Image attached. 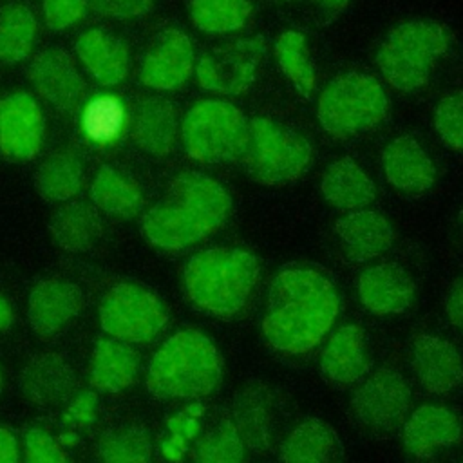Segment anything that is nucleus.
<instances>
[{"label":"nucleus","instance_id":"1","mask_svg":"<svg viewBox=\"0 0 463 463\" xmlns=\"http://www.w3.org/2000/svg\"><path fill=\"white\" fill-rule=\"evenodd\" d=\"M340 298L331 277L315 264L280 268L268 289L262 335L282 354H306L331 331Z\"/></svg>","mask_w":463,"mask_h":463},{"label":"nucleus","instance_id":"2","mask_svg":"<svg viewBox=\"0 0 463 463\" xmlns=\"http://www.w3.org/2000/svg\"><path fill=\"white\" fill-rule=\"evenodd\" d=\"M230 212L232 197L219 181L183 172L170 181L163 201L143 215L141 232L152 246L179 251L217 232Z\"/></svg>","mask_w":463,"mask_h":463},{"label":"nucleus","instance_id":"3","mask_svg":"<svg viewBox=\"0 0 463 463\" xmlns=\"http://www.w3.org/2000/svg\"><path fill=\"white\" fill-rule=\"evenodd\" d=\"M222 376V358L215 344L195 329H181L154 353L148 391L165 400H197L208 396Z\"/></svg>","mask_w":463,"mask_h":463},{"label":"nucleus","instance_id":"4","mask_svg":"<svg viewBox=\"0 0 463 463\" xmlns=\"http://www.w3.org/2000/svg\"><path fill=\"white\" fill-rule=\"evenodd\" d=\"M260 273L253 253L241 248H208L192 255L183 271L188 300L215 317H232L248 302Z\"/></svg>","mask_w":463,"mask_h":463},{"label":"nucleus","instance_id":"5","mask_svg":"<svg viewBox=\"0 0 463 463\" xmlns=\"http://www.w3.org/2000/svg\"><path fill=\"white\" fill-rule=\"evenodd\" d=\"M450 43L449 29L436 20H409L394 25L376 51L385 81L402 90L421 89Z\"/></svg>","mask_w":463,"mask_h":463},{"label":"nucleus","instance_id":"6","mask_svg":"<svg viewBox=\"0 0 463 463\" xmlns=\"http://www.w3.org/2000/svg\"><path fill=\"white\" fill-rule=\"evenodd\" d=\"M389 109V96L374 76L349 71L322 89L317 118L329 136L349 137L378 127Z\"/></svg>","mask_w":463,"mask_h":463},{"label":"nucleus","instance_id":"7","mask_svg":"<svg viewBox=\"0 0 463 463\" xmlns=\"http://www.w3.org/2000/svg\"><path fill=\"white\" fill-rule=\"evenodd\" d=\"M313 157L311 145L297 130L264 116L248 119V139L239 157L250 179L275 186L304 174Z\"/></svg>","mask_w":463,"mask_h":463},{"label":"nucleus","instance_id":"8","mask_svg":"<svg viewBox=\"0 0 463 463\" xmlns=\"http://www.w3.org/2000/svg\"><path fill=\"white\" fill-rule=\"evenodd\" d=\"M181 137L186 154L201 163L237 161L248 139V118L224 99H203L184 116Z\"/></svg>","mask_w":463,"mask_h":463},{"label":"nucleus","instance_id":"9","mask_svg":"<svg viewBox=\"0 0 463 463\" xmlns=\"http://www.w3.org/2000/svg\"><path fill=\"white\" fill-rule=\"evenodd\" d=\"M98 318L109 336L127 344H145L163 331L168 313L152 291L123 282L105 293L99 302Z\"/></svg>","mask_w":463,"mask_h":463},{"label":"nucleus","instance_id":"10","mask_svg":"<svg viewBox=\"0 0 463 463\" xmlns=\"http://www.w3.org/2000/svg\"><path fill=\"white\" fill-rule=\"evenodd\" d=\"M266 56L262 36L230 40L204 52L197 65V83L213 94L237 96L248 92Z\"/></svg>","mask_w":463,"mask_h":463},{"label":"nucleus","instance_id":"11","mask_svg":"<svg viewBox=\"0 0 463 463\" xmlns=\"http://www.w3.org/2000/svg\"><path fill=\"white\" fill-rule=\"evenodd\" d=\"M411 407V389L392 369L369 374L351 398V409L360 425L373 432H394L403 425Z\"/></svg>","mask_w":463,"mask_h":463},{"label":"nucleus","instance_id":"12","mask_svg":"<svg viewBox=\"0 0 463 463\" xmlns=\"http://www.w3.org/2000/svg\"><path fill=\"white\" fill-rule=\"evenodd\" d=\"M45 121L40 105L27 92L0 99V152L11 161L33 159L43 143Z\"/></svg>","mask_w":463,"mask_h":463},{"label":"nucleus","instance_id":"13","mask_svg":"<svg viewBox=\"0 0 463 463\" xmlns=\"http://www.w3.org/2000/svg\"><path fill=\"white\" fill-rule=\"evenodd\" d=\"M192 72L194 47L190 38L183 31L168 27L156 36L146 51L139 67V80L156 90H174L184 85Z\"/></svg>","mask_w":463,"mask_h":463},{"label":"nucleus","instance_id":"14","mask_svg":"<svg viewBox=\"0 0 463 463\" xmlns=\"http://www.w3.org/2000/svg\"><path fill=\"white\" fill-rule=\"evenodd\" d=\"M29 80L38 94L61 112H74L85 101V81L72 58L61 49L36 54L29 65Z\"/></svg>","mask_w":463,"mask_h":463},{"label":"nucleus","instance_id":"15","mask_svg":"<svg viewBox=\"0 0 463 463\" xmlns=\"http://www.w3.org/2000/svg\"><path fill=\"white\" fill-rule=\"evenodd\" d=\"M411 369L420 385L432 394H447L463 382V358L445 338L416 335L411 342Z\"/></svg>","mask_w":463,"mask_h":463},{"label":"nucleus","instance_id":"16","mask_svg":"<svg viewBox=\"0 0 463 463\" xmlns=\"http://www.w3.org/2000/svg\"><path fill=\"white\" fill-rule=\"evenodd\" d=\"M463 425L456 412L443 405L427 403L414 409L402 425L405 450L418 459L430 458L439 449L459 443Z\"/></svg>","mask_w":463,"mask_h":463},{"label":"nucleus","instance_id":"17","mask_svg":"<svg viewBox=\"0 0 463 463\" xmlns=\"http://www.w3.org/2000/svg\"><path fill=\"white\" fill-rule=\"evenodd\" d=\"M81 289L61 279L38 282L27 298V318L40 338L58 335L81 309Z\"/></svg>","mask_w":463,"mask_h":463},{"label":"nucleus","instance_id":"18","mask_svg":"<svg viewBox=\"0 0 463 463\" xmlns=\"http://www.w3.org/2000/svg\"><path fill=\"white\" fill-rule=\"evenodd\" d=\"M383 174L398 192L418 197L436 181V168L423 146L411 136H400L382 152Z\"/></svg>","mask_w":463,"mask_h":463},{"label":"nucleus","instance_id":"19","mask_svg":"<svg viewBox=\"0 0 463 463\" xmlns=\"http://www.w3.org/2000/svg\"><path fill=\"white\" fill-rule=\"evenodd\" d=\"M358 297L374 315H400L411 307L414 282L398 264L382 262L365 268L358 277Z\"/></svg>","mask_w":463,"mask_h":463},{"label":"nucleus","instance_id":"20","mask_svg":"<svg viewBox=\"0 0 463 463\" xmlns=\"http://www.w3.org/2000/svg\"><path fill=\"white\" fill-rule=\"evenodd\" d=\"M371 360L362 327L345 324L327 340L320 354L322 374L335 385L347 387L362 382L369 373Z\"/></svg>","mask_w":463,"mask_h":463},{"label":"nucleus","instance_id":"21","mask_svg":"<svg viewBox=\"0 0 463 463\" xmlns=\"http://www.w3.org/2000/svg\"><path fill=\"white\" fill-rule=\"evenodd\" d=\"M335 232L345 257L354 262L380 257L394 241V230L387 217L369 208L349 212L338 219Z\"/></svg>","mask_w":463,"mask_h":463},{"label":"nucleus","instance_id":"22","mask_svg":"<svg viewBox=\"0 0 463 463\" xmlns=\"http://www.w3.org/2000/svg\"><path fill=\"white\" fill-rule=\"evenodd\" d=\"M128 128L132 141L143 152L157 157L166 156L172 152L179 132L177 110L168 99L145 98L132 109Z\"/></svg>","mask_w":463,"mask_h":463},{"label":"nucleus","instance_id":"23","mask_svg":"<svg viewBox=\"0 0 463 463\" xmlns=\"http://www.w3.org/2000/svg\"><path fill=\"white\" fill-rule=\"evenodd\" d=\"M280 458L284 463H344V447L329 423L306 418L286 436Z\"/></svg>","mask_w":463,"mask_h":463},{"label":"nucleus","instance_id":"24","mask_svg":"<svg viewBox=\"0 0 463 463\" xmlns=\"http://www.w3.org/2000/svg\"><path fill=\"white\" fill-rule=\"evenodd\" d=\"M76 52L87 72L101 85H118L128 74V49L116 36L89 29L76 42Z\"/></svg>","mask_w":463,"mask_h":463},{"label":"nucleus","instance_id":"25","mask_svg":"<svg viewBox=\"0 0 463 463\" xmlns=\"http://www.w3.org/2000/svg\"><path fill=\"white\" fill-rule=\"evenodd\" d=\"M320 192L331 206L345 212L364 210L376 197L373 179L351 157L336 159L324 170Z\"/></svg>","mask_w":463,"mask_h":463},{"label":"nucleus","instance_id":"26","mask_svg":"<svg viewBox=\"0 0 463 463\" xmlns=\"http://www.w3.org/2000/svg\"><path fill=\"white\" fill-rule=\"evenodd\" d=\"M139 373V356L130 344L112 336L99 338L90 358V383L96 391L119 392L127 389Z\"/></svg>","mask_w":463,"mask_h":463},{"label":"nucleus","instance_id":"27","mask_svg":"<svg viewBox=\"0 0 463 463\" xmlns=\"http://www.w3.org/2000/svg\"><path fill=\"white\" fill-rule=\"evenodd\" d=\"M20 385L25 398L33 403L52 405L72 392L74 371L56 354H40L24 367Z\"/></svg>","mask_w":463,"mask_h":463},{"label":"nucleus","instance_id":"28","mask_svg":"<svg viewBox=\"0 0 463 463\" xmlns=\"http://www.w3.org/2000/svg\"><path fill=\"white\" fill-rule=\"evenodd\" d=\"M90 197L101 212L118 219L136 217L145 204L139 184L112 166L98 170L90 184Z\"/></svg>","mask_w":463,"mask_h":463},{"label":"nucleus","instance_id":"29","mask_svg":"<svg viewBox=\"0 0 463 463\" xmlns=\"http://www.w3.org/2000/svg\"><path fill=\"white\" fill-rule=\"evenodd\" d=\"M52 241L65 251L80 253L94 246L101 233L98 213L83 203H67L51 219Z\"/></svg>","mask_w":463,"mask_h":463},{"label":"nucleus","instance_id":"30","mask_svg":"<svg viewBox=\"0 0 463 463\" xmlns=\"http://www.w3.org/2000/svg\"><path fill=\"white\" fill-rule=\"evenodd\" d=\"M83 184V166L76 154L58 152L47 157L36 170V192L51 203L69 201Z\"/></svg>","mask_w":463,"mask_h":463},{"label":"nucleus","instance_id":"31","mask_svg":"<svg viewBox=\"0 0 463 463\" xmlns=\"http://www.w3.org/2000/svg\"><path fill=\"white\" fill-rule=\"evenodd\" d=\"M271 421V402L264 389L251 385L250 389H244L241 394H237L233 423L248 447L262 450L269 443Z\"/></svg>","mask_w":463,"mask_h":463},{"label":"nucleus","instance_id":"32","mask_svg":"<svg viewBox=\"0 0 463 463\" xmlns=\"http://www.w3.org/2000/svg\"><path fill=\"white\" fill-rule=\"evenodd\" d=\"M273 52L282 74L302 96H307L317 85V72L306 36L300 31H284L277 36Z\"/></svg>","mask_w":463,"mask_h":463},{"label":"nucleus","instance_id":"33","mask_svg":"<svg viewBox=\"0 0 463 463\" xmlns=\"http://www.w3.org/2000/svg\"><path fill=\"white\" fill-rule=\"evenodd\" d=\"M36 18L22 4L0 9V61L16 63L29 56L36 38Z\"/></svg>","mask_w":463,"mask_h":463},{"label":"nucleus","instance_id":"34","mask_svg":"<svg viewBox=\"0 0 463 463\" xmlns=\"http://www.w3.org/2000/svg\"><path fill=\"white\" fill-rule=\"evenodd\" d=\"M192 24L210 34H224L242 29L251 16L250 0H190Z\"/></svg>","mask_w":463,"mask_h":463},{"label":"nucleus","instance_id":"35","mask_svg":"<svg viewBox=\"0 0 463 463\" xmlns=\"http://www.w3.org/2000/svg\"><path fill=\"white\" fill-rule=\"evenodd\" d=\"M98 456L103 463H150L152 441L141 427H118L99 438Z\"/></svg>","mask_w":463,"mask_h":463},{"label":"nucleus","instance_id":"36","mask_svg":"<svg viewBox=\"0 0 463 463\" xmlns=\"http://www.w3.org/2000/svg\"><path fill=\"white\" fill-rule=\"evenodd\" d=\"M246 443L233 420H221L206 430L194 447L197 463H242Z\"/></svg>","mask_w":463,"mask_h":463},{"label":"nucleus","instance_id":"37","mask_svg":"<svg viewBox=\"0 0 463 463\" xmlns=\"http://www.w3.org/2000/svg\"><path fill=\"white\" fill-rule=\"evenodd\" d=\"M125 125V110L114 96H98L83 107L81 127L94 143L112 141Z\"/></svg>","mask_w":463,"mask_h":463},{"label":"nucleus","instance_id":"38","mask_svg":"<svg viewBox=\"0 0 463 463\" xmlns=\"http://www.w3.org/2000/svg\"><path fill=\"white\" fill-rule=\"evenodd\" d=\"M203 405L194 403L168 420V438L161 445V452L170 461H179L188 445L201 432Z\"/></svg>","mask_w":463,"mask_h":463},{"label":"nucleus","instance_id":"39","mask_svg":"<svg viewBox=\"0 0 463 463\" xmlns=\"http://www.w3.org/2000/svg\"><path fill=\"white\" fill-rule=\"evenodd\" d=\"M434 128L445 146L463 152V90H454L439 99L434 110Z\"/></svg>","mask_w":463,"mask_h":463},{"label":"nucleus","instance_id":"40","mask_svg":"<svg viewBox=\"0 0 463 463\" xmlns=\"http://www.w3.org/2000/svg\"><path fill=\"white\" fill-rule=\"evenodd\" d=\"M24 463H71V459L49 432L31 429L24 439Z\"/></svg>","mask_w":463,"mask_h":463},{"label":"nucleus","instance_id":"41","mask_svg":"<svg viewBox=\"0 0 463 463\" xmlns=\"http://www.w3.org/2000/svg\"><path fill=\"white\" fill-rule=\"evenodd\" d=\"M42 9L47 27L63 31L85 16L87 0H43Z\"/></svg>","mask_w":463,"mask_h":463},{"label":"nucleus","instance_id":"42","mask_svg":"<svg viewBox=\"0 0 463 463\" xmlns=\"http://www.w3.org/2000/svg\"><path fill=\"white\" fill-rule=\"evenodd\" d=\"M87 4L103 16L128 20L148 13L154 0H87Z\"/></svg>","mask_w":463,"mask_h":463},{"label":"nucleus","instance_id":"43","mask_svg":"<svg viewBox=\"0 0 463 463\" xmlns=\"http://www.w3.org/2000/svg\"><path fill=\"white\" fill-rule=\"evenodd\" d=\"M98 396L94 391H83L72 398L67 407L65 420L72 427H89L96 420Z\"/></svg>","mask_w":463,"mask_h":463},{"label":"nucleus","instance_id":"44","mask_svg":"<svg viewBox=\"0 0 463 463\" xmlns=\"http://www.w3.org/2000/svg\"><path fill=\"white\" fill-rule=\"evenodd\" d=\"M445 313L452 326L463 329V277L450 284L445 295Z\"/></svg>","mask_w":463,"mask_h":463},{"label":"nucleus","instance_id":"45","mask_svg":"<svg viewBox=\"0 0 463 463\" xmlns=\"http://www.w3.org/2000/svg\"><path fill=\"white\" fill-rule=\"evenodd\" d=\"M0 463H20V449L14 434L0 427Z\"/></svg>","mask_w":463,"mask_h":463},{"label":"nucleus","instance_id":"46","mask_svg":"<svg viewBox=\"0 0 463 463\" xmlns=\"http://www.w3.org/2000/svg\"><path fill=\"white\" fill-rule=\"evenodd\" d=\"M307 2L313 5L317 14L324 22H329V20L336 18L349 4V0H307Z\"/></svg>","mask_w":463,"mask_h":463},{"label":"nucleus","instance_id":"47","mask_svg":"<svg viewBox=\"0 0 463 463\" xmlns=\"http://www.w3.org/2000/svg\"><path fill=\"white\" fill-rule=\"evenodd\" d=\"M13 320H14L13 309H11L9 302L0 295V333L7 331L13 326Z\"/></svg>","mask_w":463,"mask_h":463},{"label":"nucleus","instance_id":"48","mask_svg":"<svg viewBox=\"0 0 463 463\" xmlns=\"http://www.w3.org/2000/svg\"><path fill=\"white\" fill-rule=\"evenodd\" d=\"M459 222H461V226H463V206H461V210H459Z\"/></svg>","mask_w":463,"mask_h":463},{"label":"nucleus","instance_id":"49","mask_svg":"<svg viewBox=\"0 0 463 463\" xmlns=\"http://www.w3.org/2000/svg\"><path fill=\"white\" fill-rule=\"evenodd\" d=\"M280 2H286V4H295V2H300V0H280Z\"/></svg>","mask_w":463,"mask_h":463},{"label":"nucleus","instance_id":"50","mask_svg":"<svg viewBox=\"0 0 463 463\" xmlns=\"http://www.w3.org/2000/svg\"><path fill=\"white\" fill-rule=\"evenodd\" d=\"M2 382H4V374H2V367H0V389H2Z\"/></svg>","mask_w":463,"mask_h":463},{"label":"nucleus","instance_id":"51","mask_svg":"<svg viewBox=\"0 0 463 463\" xmlns=\"http://www.w3.org/2000/svg\"><path fill=\"white\" fill-rule=\"evenodd\" d=\"M459 463H463V461H459Z\"/></svg>","mask_w":463,"mask_h":463}]
</instances>
